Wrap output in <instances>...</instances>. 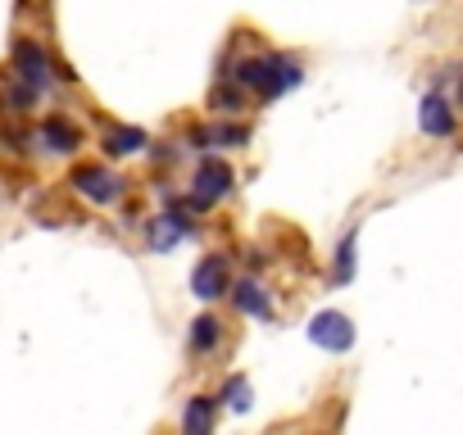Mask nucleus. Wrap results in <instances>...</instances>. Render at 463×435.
Wrapping results in <instances>:
<instances>
[{"instance_id": "obj_1", "label": "nucleus", "mask_w": 463, "mask_h": 435, "mask_svg": "<svg viewBox=\"0 0 463 435\" xmlns=\"http://www.w3.org/2000/svg\"><path fill=\"white\" fill-rule=\"evenodd\" d=\"M237 87L260 91L264 100H273V96H282L287 87H300V64L278 60V55H250V60L237 64Z\"/></svg>"}, {"instance_id": "obj_2", "label": "nucleus", "mask_w": 463, "mask_h": 435, "mask_svg": "<svg viewBox=\"0 0 463 435\" xmlns=\"http://www.w3.org/2000/svg\"><path fill=\"white\" fill-rule=\"evenodd\" d=\"M309 340L314 345H323V349H332V354H345L350 345H354V327H350V318L345 313H318L314 322H309Z\"/></svg>"}, {"instance_id": "obj_3", "label": "nucleus", "mask_w": 463, "mask_h": 435, "mask_svg": "<svg viewBox=\"0 0 463 435\" xmlns=\"http://www.w3.org/2000/svg\"><path fill=\"white\" fill-rule=\"evenodd\" d=\"M227 190H232V168H227L222 159H204L200 172H195V195H191V204H195V208H209V204L222 199Z\"/></svg>"}, {"instance_id": "obj_4", "label": "nucleus", "mask_w": 463, "mask_h": 435, "mask_svg": "<svg viewBox=\"0 0 463 435\" xmlns=\"http://www.w3.org/2000/svg\"><path fill=\"white\" fill-rule=\"evenodd\" d=\"M73 190L87 195L91 204H114L123 195V181L109 172V168H78L73 172Z\"/></svg>"}, {"instance_id": "obj_5", "label": "nucleus", "mask_w": 463, "mask_h": 435, "mask_svg": "<svg viewBox=\"0 0 463 435\" xmlns=\"http://www.w3.org/2000/svg\"><path fill=\"white\" fill-rule=\"evenodd\" d=\"M14 64H19V78L37 91V87H46V78H51V64H46V55H42V46H33V42H19L14 46Z\"/></svg>"}, {"instance_id": "obj_6", "label": "nucleus", "mask_w": 463, "mask_h": 435, "mask_svg": "<svg viewBox=\"0 0 463 435\" xmlns=\"http://www.w3.org/2000/svg\"><path fill=\"white\" fill-rule=\"evenodd\" d=\"M191 291H195L200 300L227 295V264H222V259H204V264L191 273Z\"/></svg>"}, {"instance_id": "obj_7", "label": "nucleus", "mask_w": 463, "mask_h": 435, "mask_svg": "<svg viewBox=\"0 0 463 435\" xmlns=\"http://www.w3.org/2000/svg\"><path fill=\"white\" fill-rule=\"evenodd\" d=\"M213 412H218V399L195 394L182 412V435H213Z\"/></svg>"}, {"instance_id": "obj_8", "label": "nucleus", "mask_w": 463, "mask_h": 435, "mask_svg": "<svg viewBox=\"0 0 463 435\" xmlns=\"http://www.w3.org/2000/svg\"><path fill=\"white\" fill-rule=\"evenodd\" d=\"M422 132H431V136H449L454 132V114H449V105L440 96L422 100Z\"/></svg>"}, {"instance_id": "obj_9", "label": "nucleus", "mask_w": 463, "mask_h": 435, "mask_svg": "<svg viewBox=\"0 0 463 435\" xmlns=\"http://www.w3.org/2000/svg\"><path fill=\"white\" fill-rule=\"evenodd\" d=\"M232 300H237V309L250 313V318H269V295H264V286L250 282V277H246L237 291H232Z\"/></svg>"}, {"instance_id": "obj_10", "label": "nucleus", "mask_w": 463, "mask_h": 435, "mask_svg": "<svg viewBox=\"0 0 463 435\" xmlns=\"http://www.w3.org/2000/svg\"><path fill=\"white\" fill-rule=\"evenodd\" d=\"M42 141H46V150H60V154L78 150V132H73L64 118H51V123L42 127Z\"/></svg>"}, {"instance_id": "obj_11", "label": "nucleus", "mask_w": 463, "mask_h": 435, "mask_svg": "<svg viewBox=\"0 0 463 435\" xmlns=\"http://www.w3.org/2000/svg\"><path fill=\"white\" fill-rule=\"evenodd\" d=\"M146 145V132L141 127H114L109 136H105V150L109 154H132V150H141Z\"/></svg>"}, {"instance_id": "obj_12", "label": "nucleus", "mask_w": 463, "mask_h": 435, "mask_svg": "<svg viewBox=\"0 0 463 435\" xmlns=\"http://www.w3.org/2000/svg\"><path fill=\"white\" fill-rule=\"evenodd\" d=\"M177 236H186V223H182V218L177 213H164L159 218V223H155V232H150V241H155V250H168Z\"/></svg>"}, {"instance_id": "obj_13", "label": "nucleus", "mask_w": 463, "mask_h": 435, "mask_svg": "<svg viewBox=\"0 0 463 435\" xmlns=\"http://www.w3.org/2000/svg\"><path fill=\"white\" fill-rule=\"evenodd\" d=\"M213 345H218V318L204 313V318L191 322V349H195V354H209Z\"/></svg>"}, {"instance_id": "obj_14", "label": "nucleus", "mask_w": 463, "mask_h": 435, "mask_svg": "<svg viewBox=\"0 0 463 435\" xmlns=\"http://www.w3.org/2000/svg\"><path fill=\"white\" fill-rule=\"evenodd\" d=\"M222 399H227V408L246 412V408H250V385H246V376H232V381L222 385Z\"/></svg>"}, {"instance_id": "obj_15", "label": "nucleus", "mask_w": 463, "mask_h": 435, "mask_svg": "<svg viewBox=\"0 0 463 435\" xmlns=\"http://www.w3.org/2000/svg\"><path fill=\"white\" fill-rule=\"evenodd\" d=\"M209 141H213V145H246L250 132H246V127H232V123H213V127H209Z\"/></svg>"}, {"instance_id": "obj_16", "label": "nucleus", "mask_w": 463, "mask_h": 435, "mask_svg": "<svg viewBox=\"0 0 463 435\" xmlns=\"http://www.w3.org/2000/svg\"><path fill=\"white\" fill-rule=\"evenodd\" d=\"M350 255H354V241L341 245V255H336V277H350Z\"/></svg>"}, {"instance_id": "obj_17", "label": "nucleus", "mask_w": 463, "mask_h": 435, "mask_svg": "<svg viewBox=\"0 0 463 435\" xmlns=\"http://www.w3.org/2000/svg\"><path fill=\"white\" fill-rule=\"evenodd\" d=\"M458 100H463V82H458Z\"/></svg>"}]
</instances>
